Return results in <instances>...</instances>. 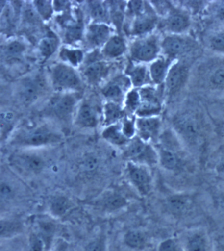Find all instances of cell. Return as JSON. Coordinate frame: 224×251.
<instances>
[{"label": "cell", "instance_id": "cell-21", "mask_svg": "<svg viewBox=\"0 0 224 251\" xmlns=\"http://www.w3.org/2000/svg\"><path fill=\"white\" fill-rule=\"evenodd\" d=\"M109 67L103 61L92 62L85 68L84 76L88 82L96 84L106 76L109 72Z\"/></svg>", "mask_w": 224, "mask_h": 251}, {"label": "cell", "instance_id": "cell-23", "mask_svg": "<svg viewBox=\"0 0 224 251\" xmlns=\"http://www.w3.org/2000/svg\"><path fill=\"white\" fill-rule=\"evenodd\" d=\"M126 51V44L121 36H113L103 46L102 54L108 58H117L123 55Z\"/></svg>", "mask_w": 224, "mask_h": 251}, {"label": "cell", "instance_id": "cell-3", "mask_svg": "<svg viewBox=\"0 0 224 251\" xmlns=\"http://www.w3.org/2000/svg\"><path fill=\"white\" fill-rule=\"evenodd\" d=\"M123 156L127 162L152 167L158 163L155 148L150 143L145 142L138 136L131 139L124 149Z\"/></svg>", "mask_w": 224, "mask_h": 251}, {"label": "cell", "instance_id": "cell-48", "mask_svg": "<svg viewBox=\"0 0 224 251\" xmlns=\"http://www.w3.org/2000/svg\"><path fill=\"white\" fill-rule=\"evenodd\" d=\"M54 10L56 11H61L68 9L69 1H54Z\"/></svg>", "mask_w": 224, "mask_h": 251}, {"label": "cell", "instance_id": "cell-16", "mask_svg": "<svg viewBox=\"0 0 224 251\" xmlns=\"http://www.w3.org/2000/svg\"><path fill=\"white\" fill-rule=\"evenodd\" d=\"M61 20V24L65 28V40L67 43H74L82 38L84 34V23L80 17H78L76 20L71 17V15L63 17Z\"/></svg>", "mask_w": 224, "mask_h": 251}, {"label": "cell", "instance_id": "cell-29", "mask_svg": "<svg viewBox=\"0 0 224 251\" xmlns=\"http://www.w3.org/2000/svg\"><path fill=\"white\" fill-rule=\"evenodd\" d=\"M59 56L63 61L69 63L73 67H78L82 63L84 58L82 50L68 49L66 48H62Z\"/></svg>", "mask_w": 224, "mask_h": 251}, {"label": "cell", "instance_id": "cell-24", "mask_svg": "<svg viewBox=\"0 0 224 251\" xmlns=\"http://www.w3.org/2000/svg\"><path fill=\"white\" fill-rule=\"evenodd\" d=\"M125 112L119 104L109 101L104 107L103 125L106 126L118 123L120 120L124 117Z\"/></svg>", "mask_w": 224, "mask_h": 251}, {"label": "cell", "instance_id": "cell-39", "mask_svg": "<svg viewBox=\"0 0 224 251\" xmlns=\"http://www.w3.org/2000/svg\"><path fill=\"white\" fill-rule=\"evenodd\" d=\"M38 235L42 237L44 242L51 240L55 231V225L51 222L42 221L38 223Z\"/></svg>", "mask_w": 224, "mask_h": 251}, {"label": "cell", "instance_id": "cell-27", "mask_svg": "<svg viewBox=\"0 0 224 251\" xmlns=\"http://www.w3.org/2000/svg\"><path fill=\"white\" fill-rule=\"evenodd\" d=\"M72 207L70 200L65 197L59 196L53 198L50 201V210L55 217H62Z\"/></svg>", "mask_w": 224, "mask_h": 251}, {"label": "cell", "instance_id": "cell-20", "mask_svg": "<svg viewBox=\"0 0 224 251\" xmlns=\"http://www.w3.org/2000/svg\"><path fill=\"white\" fill-rule=\"evenodd\" d=\"M76 103V100L74 96L71 94L64 95L54 104V113L59 119H68L72 115Z\"/></svg>", "mask_w": 224, "mask_h": 251}, {"label": "cell", "instance_id": "cell-33", "mask_svg": "<svg viewBox=\"0 0 224 251\" xmlns=\"http://www.w3.org/2000/svg\"><path fill=\"white\" fill-rule=\"evenodd\" d=\"M187 249L188 251H208L207 241L204 235L195 233L189 237Z\"/></svg>", "mask_w": 224, "mask_h": 251}, {"label": "cell", "instance_id": "cell-25", "mask_svg": "<svg viewBox=\"0 0 224 251\" xmlns=\"http://www.w3.org/2000/svg\"><path fill=\"white\" fill-rule=\"evenodd\" d=\"M100 204L104 209L108 211H115L124 207L127 204V200L123 195L111 192L105 195L101 199Z\"/></svg>", "mask_w": 224, "mask_h": 251}, {"label": "cell", "instance_id": "cell-41", "mask_svg": "<svg viewBox=\"0 0 224 251\" xmlns=\"http://www.w3.org/2000/svg\"><path fill=\"white\" fill-rule=\"evenodd\" d=\"M26 50V47L23 43L19 41L10 42L5 48V54L11 58L18 57L22 55Z\"/></svg>", "mask_w": 224, "mask_h": 251}, {"label": "cell", "instance_id": "cell-35", "mask_svg": "<svg viewBox=\"0 0 224 251\" xmlns=\"http://www.w3.org/2000/svg\"><path fill=\"white\" fill-rule=\"evenodd\" d=\"M33 2L36 12L44 20L48 21L51 18L54 11L53 1L37 0Z\"/></svg>", "mask_w": 224, "mask_h": 251}, {"label": "cell", "instance_id": "cell-22", "mask_svg": "<svg viewBox=\"0 0 224 251\" xmlns=\"http://www.w3.org/2000/svg\"><path fill=\"white\" fill-rule=\"evenodd\" d=\"M102 136L107 142L117 146H125L130 140L124 134L122 123H119L107 126Z\"/></svg>", "mask_w": 224, "mask_h": 251}, {"label": "cell", "instance_id": "cell-38", "mask_svg": "<svg viewBox=\"0 0 224 251\" xmlns=\"http://www.w3.org/2000/svg\"><path fill=\"white\" fill-rule=\"evenodd\" d=\"M141 103L140 93L138 90H133L127 93L125 98V109L132 113H136Z\"/></svg>", "mask_w": 224, "mask_h": 251}, {"label": "cell", "instance_id": "cell-26", "mask_svg": "<svg viewBox=\"0 0 224 251\" xmlns=\"http://www.w3.org/2000/svg\"><path fill=\"white\" fill-rule=\"evenodd\" d=\"M206 44L212 51L224 55V25L218 27L208 36Z\"/></svg>", "mask_w": 224, "mask_h": 251}, {"label": "cell", "instance_id": "cell-11", "mask_svg": "<svg viewBox=\"0 0 224 251\" xmlns=\"http://www.w3.org/2000/svg\"><path fill=\"white\" fill-rule=\"evenodd\" d=\"M52 82L55 90H74L80 88L82 82L76 71L68 65L59 63L51 71Z\"/></svg>", "mask_w": 224, "mask_h": 251}, {"label": "cell", "instance_id": "cell-45", "mask_svg": "<svg viewBox=\"0 0 224 251\" xmlns=\"http://www.w3.org/2000/svg\"><path fill=\"white\" fill-rule=\"evenodd\" d=\"M158 251H183L182 249L174 239H168L163 241L158 247Z\"/></svg>", "mask_w": 224, "mask_h": 251}, {"label": "cell", "instance_id": "cell-12", "mask_svg": "<svg viewBox=\"0 0 224 251\" xmlns=\"http://www.w3.org/2000/svg\"><path fill=\"white\" fill-rule=\"evenodd\" d=\"M136 134L148 143L157 144L162 134V121L159 116L138 117L136 120Z\"/></svg>", "mask_w": 224, "mask_h": 251}, {"label": "cell", "instance_id": "cell-46", "mask_svg": "<svg viewBox=\"0 0 224 251\" xmlns=\"http://www.w3.org/2000/svg\"><path fill=\"white\" fill-rule=\"evenodd\" d=\"M30 243L32 251H42L43 250L44 241L39 235H32L31 237Z\"/></svg>", "mask_w": 224, "mask_h": 251}, {"label": "cell", "instance_id": "cell-18", "mask_svg": "<svg viewBox=\"0 0 224 251\" xmlns=\"http://www.w3.org/2000/svg\"><path fill=\"white\" fill-rule=\"evenodd\" d=\"M126 74L130 76L131 82L135 88H143L152 83L149 70L144 65L128 67Z\"/></svg>", "mask_w": 224, "mask_h": 251}, {"label": "cell", "instance_id": "cell-37", "mask_svg": "<svg viewBox=\"0 0 224 251\" xmlns=\"http://www.w3.org/2000/svg\"><path fill=\"white\" fill-rule=\"evenodd\" d=\"M102 92L106 98L115 103L121 99L123 96V89L122 88L121 85L116 82L107 85Z\"/></svg>", "mask_w": 224, "mask_h": 251}, {"label": "cell", "instance_id": "cell-28", "mask_svg": "<svg viewBox=\"0 0 224 251\" xmlns=\"http://www.w3.org/2000/svg\"><path fill=\"white\" fill-rule=\"evenodd\" d=\"M58 46L59 40L57 36L53 34H48L42 38L38 44L40 55L44 59H48L57 51Z\"/></svg>", "mask_w": 224, "mask_h": 251}, {"label": "cell", "instance_id": "cell-31", "mask_svg": "<svg viewBox=\"0 0 224 251\" xmlns=\"http://www.w3.org/2000/svg\"><path fill=\"white\" fill-rule=\"evenodd\" d=\"M40 82H36V81H28L25 83L24 86L23 87L21 96L25 101L28 102H32L35 101L38 98V94H39Z\"/></svg>", "mask_w": 224, "mask_h": 251}, {"label": "cell", "instance_id": "cell-47", "mask_svg": "<svg viewBox=\"0 0 224 251\" xmlns=\"http://www.w3.org/2000/svg\"><path fill=\"white\" fill-rule=\"evenodd\" d=\"M13 195L12 187L8 183L2 182L1 184V200H9L12 198Z\"/></svg>", "mask_w": 224, "mask_h": 251}, {"label": "cell", "instance_id": "cell-36", "mask_svg": "<svg viewBox=\"0 0 224 251\" xmlns=\"http://www.w3.org/2000/svg\"><path fill=\"white\" fill-rule=\"evenodd\" d=\"M89 3L91 16L96 21V23H101V21L107 19V9L105 5L96 1H91Z\"/></svg>", "mask_w": 224, "mask_h": 251}, {"label": "cell", "instance_id": "cell-49", "mask_svg": "<svg viewBox=\"0 0 224 251\" xmlns=\"http://www.w3.org/2000/svg\"><path fill=\"white\" fill-rule=\"evenodd\" d=\"M88 251H103V245L101 241H94L90 243Z\"/></svg>", "mask_w": 224, "mask_h": 251}, {"label": "cell", "instance_id": "cell-13", "mask_svg": "<svg viewBox=\"0 0 224 251\" xmlns=\"http://www.w3.org/2000/svg\"><path fill=\"white\" fill-rule=\"evenodd\" d=\"M158 24L157 13L152 6H150L146 12L135 17L131 31L134 36L149 35L152 34V31L155 29Z\"/></svg>", "mask_w": 224, "mask_h": 251}, {"label": "cell", "instance_id": "cell-50", "mask_svg": "<svg viewBox=\"0 0 224 251\" xmlns=\"http://www.w3.org/2000/svg\"><path fill=\"white\" fill-rule=\"evenodd\" d=\"M216 111L221 116L222 119L224 120V96H222V98H220L216 102Z\"/></svg>", "mask_w": 224, "mask_h": 251}, {"label": "cell", "instance_id": "cell-14", "mask_svg": "<svg viewBox=\"0 0 224 251\" xmlns=\"http://www.w3.org/2000/svg\"><path fill=\"white\" fill-rule=\"evenodd\" d=\"M111 30L105 23H98L89 26L86 32V41L93 48L104 46L111 38Z\"/></svg>", "mask_w": 224, "mask_h": 251}, {"label": "cell", "instance_id": "cell-7", "mask_svg": "<svg viewBox=\"0 0 224 251\" xmlns=\"http://www.w3.org/2000/svg\"><path fill=\"white\" fill-rule=\"evenodd\" d=\"M61 135L46 126H38L17 136L14 142L26 147H39L61 142Z\"/></svg>", "mask_w": 224, "mask_h": 251}, {"label": "cell", "instance_id": "cell-5", "mask_svg": "<svg viewBox=\"0 0 224 251\" xmlns=\"http://www.w3.org/2000/svg\"><path fill=\"white\" fill-rule=\"evenodd\" d=\"M162 39L156 34H150L136 40L131 46L130 55L138 63H150L161 53Z\"/></svg>", "mask_w": 224, "mask_h": 251}, {"label": "cell", "instance_id": "cell-4", "mask_svg": "<svg viewBox=\"0 0 224 251\" xmlns=\"http://www.w3.org/2000/svg\"><path fill=\"white\" fill-rule=\"evenodd\" d=\"M198 48V42L187 34H167L162 39L161 53L176 61L186 57Z\"/></svg>", "mask_w": 224, "mask_h": 251}, {"label": "cell", "instance_id": "cell-10", "mask_svg": "<svg viewBox=\"0 0 224 251\" xmlns=\"http://www.w3.org/2000/svg\"><path fill=\"white\" fill-rule=\"evenodd\" d=\"M125 173L129 181L141 196L150 194L152 188V177L148 167L127 162Z\"/></svg>", "mask_w": 224, "mask_h": 251}, {"label": "cell", "instance_id": "cell-17", "mask_svg": "<svg viewBox=\"0 0 224 251\" xmlns=\"http://www.w3.org/2000/svg\"><path fill=\"white\" fill-rule=\"evenodd\" d=\"M13 163L29 173H40L45 167L46 162L41 156L34 154H20L13 156Z\"/></svg>", "mask_w": 224, "mask_h": 251}, {"label": "cell", "instance_id": "cell-6", "mask_svg": "<svg viewBox=\"0 0 224 251\" xmlns=\"http://www.w3.org/2000/svg\"><path fill=\"white\" fill-rule=\"evenodd\" d=\"M191 67L184 59L176 60L173 63L164 83L165 96L171 98L181 92L190 78Z\"/></svg>", "mask_w": 224, "mask_h": 251}, {"label": "cell", "instance_id": "cell-44", "mask_svg": "<svg viewBox=\"0 0 224 251\" xmlns=\"http://www.w3.org/2000/svg\"><path fill=\"white\" fill-rule=\"evenodd\" d=\"M210 15L216 21L224 22V1H216L209 7Z\"/></svg>", "mask_w": 224, "mask_h": 251}, {"label": "cell", "instance_id": "cell-34", "mask_svg": "<svg viewBox=\"0 0 224 251\" xmlns=\"http://www.w3.org/2000/svg\"><path fill=\"white\" fill-rule=\"evenodd\" d=\"M125 245L132 249H140L144 246L146 237L140 231L132 230L127 231L124 236Z\"/></svg>", "mask_w": 224, "mask_h": 251}, {"label": "cell", "instance_id": "cell-2", "mask_svg": "<svg viewBox=\"0 0 224 251\" xmlns=\"http://www.w3.org/2000/svg\"><path fill=\"white\" fill-rule=\"evenodd\" d=\"M190 76L199 90L224 96V55L203 60L191 71Z\"/></svg>", "mask_w": 224, "mask_h": 251}, {"label": "cell", "instance_id": "cell-51", "mask_svg": "<svg viewBox=\"0 0 224 251\" xmlns=\"http://www.w3.org/2000/svg\"><path fill=\"white\" fill-rule=\"evenodd\" d=\"M223 131H224V127H223Z\"/></svg>", "mask_w": 224, "mask_h": 251}, {"label": "cell", "instance_id": "cell-40", "mask_svg": "<svg viewBox=\"0 0 224 251\" xmlns=\"http://www.w3.org/2000/svg\"><path fill=\"white\" fill-rule=\"evenodd\" d=\"M212 164L216 173L224 175V144H222L214 152Z\"/></svg>", "mask_w": 224, "mask_h": 251}, {"label": "cell", "instance_id": "cell-19", "mask_svg": "<svg viewBox=\"0 0 224 251\" xmlns=\"http://www.w3.org/2000/svg\"><path fill=\"white\" fill-rule=\"evenodd\" d=\"M76 122L77 125L81 128H95L98 123V115L96 110L90 104L83 103L78 110Z\"/></svg>", "mask_w": 224, "mask_h": 251}, {"label": "cell", "instance_id": "cell-8", "mask_svg": "<svg viewBox=\"0 0 224 251\" xmlns=\"http://www.w3.org/2000/svg\"><path fill=\"white\" fill-rule=\"evenodd\" d=\"M140 106L136 115L139 117L159 116L163 109V96L165 92L156 90L154 87L147 86L139 89Z\"/></svg>", "mask_w": 224, "mask_h": 251}, {"label": "cell", "instance_id": "cell-30", "mask_svg": "<svg viewBox=\"0 0 224 251\" xmlns=\"http://www.w3.org/2000/svg\"><path fill=\"white\" fill-rule=\"evenodd\" d=\"M22 229V224L13 220L1 219L0 222V235L1 237H9L18 233Z\"/></svg>", "mask_w": 224, "mask_h": 251}, {"label": "cell", "instance_id": "cell-43", "mask_svg": "<svg viewBox=\"0 0 224 251\" xmlns=\"http://www.w3.org/2000/svg\"><path fill=\"white\" fill-rule=\"evenodd\" d=\"M122 123V128L125 136L129 140L134 138L136 134V120L124 119Z\"/></svg>", "mask_w": 224, "mask_h": 251}, {"label": "cell", "instance_id": "cell-1", "mask_svg": "<svg viewBox=\"0 0 224 251\" xmlns=\"http://www.w3.org/2000/svg\"><path fill=\"white\" fill-rule=\"evenodd\" d=\"M172 125L179 140L189 148L199 149L203 144L205 124L199 111L189 108L177 112L172 119Z\"/></svg>", "mask_w": 224, "mask_h": 251}, {"label": "cell", "instance_id": "cell-15", "mask_svg": "<svg viewBox=\"0 0 224 251\" xmlns=\"http://www.w3.org/2000/svg\"><path fill=\"white\" fill-rule=\"evenodd\" d=\"M175 61L161 55L152 62L149 70L152 84L156 86L164 85L170 69Z\"/></svg>", "mask_w": 224, "mask_h": 251}, {"label": "cell", "instance_id": "cell-42", "mask_svg": "<svg viewBox=\"0 0 224 251\" xmlns=\"http://www.w3.org/2000/svg\"><path fill=\"white\" fill-rule=\"evenodd\" d=\"M150 6V4H147L146 1H130L127 5V9L130 14L136 17L146 12Z\"/></svg>", "mask_w": 224, "mask_h": 251}, {"label": "cell", "instance_id": "cell-32", "mask_svg": "<svg viewBox=\"0 0 224 251\" xmlns=\"http://www.w3.org/2000/svg\"><path fill=\"white\" fill-rule=\"evenodd\" d=\"M189 198L181 195L171 197L168 200V206L172 212L175 214H181L188 208Z\"/></svg>", "mask_w": 224, "mask_h": 251}, {"label": "cell", "instance_id": "cell-9", "mask_svg": "<svg viewBox=\"0 0 224 251\" xmlns=\"http://www.w3.org/2000/svg\"><path fill=\"white\" fill-rule=\"evenodd\" d=\"M161 25L167 34H184L191 27L190 13L183 7L173 4L167 14L163 17Z\"/></svg>", "mask_w": 224, "mask_h": 251}]
</instances>
